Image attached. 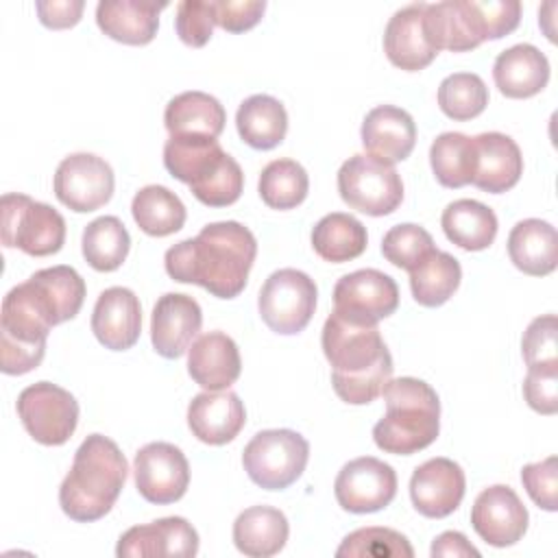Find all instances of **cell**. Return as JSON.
<instances>
[{"instance_id":"17","label":"cell","mask_w":558,"mask_h":558,"mask_svg":"<svg viewBox=\"0 0 558 558\" xmlns=\"http://www.w3.org/2000/svg\"><path fill=\"white\" fill-rule=\"evenodd\" d=\"M464 490V471L449 458H432L416 466L410 477V499L427 519H445L456 512Z\"/></svg>"},{"instance_id":"32","label":"cell","mask_w":558,"mask_h":558,"mask_svg":"<svg viewBox=\"0 0 558 558\" xmlns=\"http://www.w3.org/2000/svg\"><path fill=\"white\" fill-rule=\"evenodd\" d=\"M235 126L251 148L270 150L279 146L288 133V113L275 96L253 94L238 107Z\"/></svg>"},{"instance_id":"14","label":"cell","mask_w":558,"mask_h":558,"mask_svg":"<svg viewBox=\"0 0 558 558\" xmlns=\"http://www.w3.org/2000/svg\"><path fill=\"white\" fill-rule=\"evenodd\" d=\"M137 493L157 506L179 501L190 486V464L172 442H148L133 460Z\"/></svg>"},{"instance_id":"36","label":"cell","mask_w":558,"mask_h":558,"mask_svg":"<svg viewBox=\"0 0 558 558\" xmlns=\"http://www.w3.org/2000/svg\"><path fill=\"white\" fill-rule=\"evenodd\" d=\"M83 257L100 272H111L122 266L131 248V235L118 216H100L83 229Z\"/></svg>"},{"instance_id":"5","label":"cell","mask_w":558,"mask_h":558,"mask_svg":"<svg viewBox=\"0 0 558 558\" xmlns=\"http://www.w3.org/2000/svg\"><path fill=\"white\" fill-rule=\"evenodd\" d=\"M521 22L519 0H445L425 4L423 24L432 46L466 52L486 39L512 33Z\"/></svg>"},{"instance_id":"33","label":"cell","mask_w":558,"mask_h":558,"mask_svg":"<svg viewBox=\"0 0 558 558\" xmlns=\"http://www.w3.org/2000/svg\"><path fill=\"white\" fill-rule=\"evenodd\" d=\"M366 227L351 214L331 211L312 229V246L316 255L331 264H342L360 257L366 251Z\"/></svg>"},{"instance_id":"45","label":"cell","mask_w":558,"mask_h":558,"mask_svg":"<svg viewBox=\"0 0 558 558\" xmlns=\"http://www.w3.org/2000/svg\"><path fill=\"white\" fill-rule=\"evenodd\" d=\"M523 397L538 414L558 412V368H527L523 379Z\"/></svg>"},{"instance_id":"8","label":"cell","mask_w":558,"mask_h":558,"mask_svg":"<svg viewBox=\"0 0 558 558\" xmlns=\"http://www.w3.org/2000/svg\"><path fill=\"white\" fill-rule=\"evenodd\" d=\"M0 233L2 244L9 248H20L33 257H46L61 251L65 242V220L63 216L26 194H4L0 201Z\"/></svg>"},{"instance_id":"25","label":"cell","mask_w":558,"mask_h":558,"mask_svg":"<svg viewBox=\"0 0 558 558\" xmlns=\"http://www.w3.org/2000/svg\"><path fill=\"white\" fill-rule=\"evenodd\" d=\"M246 423V410L231 390L201 392L187 405V425L192 434L207 445L231 442Z\"/></svg>"},{"instance_id":"40","label":"cell","mask_w":558,"mask_h":558,"mask_svg":"<svg viewBox=\"0 0 558 558\" xmlns=\"http://www.w3.org/2000/svg\"><path fill=\"white\" fill-rule=\"evenodd\" d=\"M338 558H412L410 541L390 527H360L336 549Z\"/></svg>"},{"instance_id":"21","label":"cell","mask_w":558,"mask_h":558,"mask_svg":"<svg viewBox=\"0 0 558 558\" xmlns=\"http://www.w3.org/2000/svg\"><path fill=\"white\" fill-rule=\"evenodd\" d=\"M425 4L427 2H412L395 11L384 31V52L388 61L405 72H418L427 68L438 54L425 33Z\"/></svg>"},{"instance_id":"30","label":"cell","mask_w":558,"mask_h":558,"mask_svg":"<svg viewBox=\"0 0 558 558\" xmlns=\"http://www.w3.org/2000/svg\"><path fill=\"white\" fill-rule=\"evenodd\" d=\"M290 534L286 514L272 506H251L233 521V543L251 558H268L283 549Z\"/></svg>"},{"instance_id":"6","label":"cell","mask_w":558,"mask_h":558,"mask_svg":"<svg viewBox=\"0 0 558 558\" xmlns=\"http://www.w3.org/2000/svg\"><path fill=\"white\" fill-rule=\"evenodd\" d=\"M163 166L207 207L233 205L244 190L240 163L214 137H170L163 144Z\"/></svg>"},{"instance_id":"20","label":"cell","mask_w":558,"mask_h":558,"mask_svg":"<svg viewBox=\"0 0 558 558\" xmlns=\"http://www.w3.org/2000/svg\"><path fill=\"white\" fill-rule=\"evenodd\" d=\"M92 331L105 349H131L142 333V305L135 292L122 286L102 290L92 312Z\"/></svg>"},{"instance_id":"15","label":"cell","mask_w":558,"mask_h":558,"mask_svg":"<svg viewBox=\"0 0 558 558\" xmlns=\"http://www.w3.org/2000/svg\"><path fill=\"white\" fill-rule=\"evenodd\" d=\"M333 495L342 510L366 514L386 508L397 495L395 469L373 456L347 462L333 482Z\"/></svg>"},{"instance_id":"38","label":"cell","mask_w":558,"mask_h":558,"mask_svg":"<svg viewBox=\"0 0 558 558\" xmlns=\"http://www.w3.org/2000/svg\"><path fill=\"white\" fill-rule=\"evenodd\" d=\"M310 190V177L305 168L294 159L270 161L257 183L262 201L272 209H294L301 205Z\"/></svg>"},{"instance_id":"43","label":"cell","mask_w":558,"mask_h":558,"mask_svg":"<svg viewBox=\"0 0 558 558\" xmlns=\"http://www.w3.org/2000/svg\"><path fill=\"white\" fill-rule=\"evenodd\" d=\"M216 26V13L214 2L209 0H183L177 4V17L174 28L183 44L192 48H203Z\"/></svg>"},{"instance_id":"9","label":"cell","mask_w":558,"mask_h":558,"mask_svg":"<svg viewBox=\"0 0 558 558\" xmlns=\"http://www.w3.org/2000/svg\"><path fill=\"white\" fill-rule=\"evenodd\" d=\"M338 192L351 209L366 216H388L403 201V181L395 166L360 153L340 166Z\"/></svg>"},{"instance_id":"42","label":"cell","mask_w":558,"mask_h":558,"mask_svg":"<svg viewBox=\"0 0 558 558\" xmlns=\"http://www.w3.org/2000/svg\"><path fill=\"white\" fill-rule=\"evenodd\" d=\"M527 368H558V320L556 314L536 316L521 340Z\"/></svg>"},{"instance_id":"10","label":"cell","mask_w":558,"mask_h":558,"mask_svg":"<svg viewBox=\"0 0 558 558\" xmlns=\"http://www.w3.org/2000/svg\"><path fill=\"white\" fill-rule=\"evenodd\" d=\"M316 296L318 290L310 275L296 268H279L264 281L257 310L270 331L294 336L312 320Z\"/></svg>"},{"instance_id":"29","label":"cell","mask_w":558,"mask_h":558,"mask_svg":"<svg viewBox=\"0 0 558 558\" xmlns=\"http://www.w3.org/2000/svg\"><path fill=\"white\" fill-rule=\"evenodd\" d=\"M225 122L227 113L220 100L196 89L170 98L163 111V124L170 137L201 135L218 140V135L225 131Z\"/></svg>"},{"instance_id":"22","label":"cell","mask_w":558,"mask_h":558,"mask_svg":"<svg viewBox=\"0 0 558 558\" xmlns=\"http://www.w3.org/2000/svg\"><path fill=\"white\" fill-rule=\"evenodd\" d=\"M360 135L366 155L392 166L414 150L416 124L405 109L379 105L366 113Z\"/></svg>"},{"instance_id":"41","label":"cell","mask_w":558,"mask_h":558,"mask_svg":"<svg viewBox=\"0 0 558 558\" xmlns=\"http://www.w3.org/2000/svg\"><path fill=\"white\" fill-rule=\"evenodd\" d=\"M434 248L436 246H434L429 231H425L423 227L412 225V222H403V225L388 229L381 240L384 257L392 266L403 268L408 272L414 266H418Z\"/></svg>"},{"instance_id":"35","label":"cell","mask_w":558,"mask_h":558,"mask_svg":"<svg viewBox=\"0 0 558 558\" xmlns=\"http://www.w3.org/2000/svg\"><path fill=\"white\" fill-rule=\"evenodd\" d=\"M131 214L137 227L153 238L177 233L187 218L183 201L163 185H146L135 192Z\"/></svg>"},{"instance_id":"4","label":"cell","mask_w":558,"mask_h":558,"mask_svg":"<svg viewBox=\"0 0 558 558\" xmlns=\"http://www.w3.org/2000/svg\"><path fill=\"white\" fill-rule=\"evenodd\" d=\"M381 395L386 414L373 427V440L381 451L412 456L438 438L440 401L427 381L416 377L390 379Z\"/></svg>"},{"instance_id":"37","label":"cell","mask_w":558,"mask_h":558,"mask_svg":"<svg viewBox=\"0 0 558 558\" xmlns=\"http://www.w3.org/2000/svg\"><path fill=\"white\" fill-rule=\"evenodd\" d=\"M429 163L442 187H462L473 181L475 146L473 137L456 131L440 133L429 146Z\"/></svg>"},{"instance_id":"24","label":"cell","mask_w":558,"mask_h":558,"mask_svg":"<svg viewBox=\"0 0 558 558\" xmlns=\"http://www.w3.org/2000/svg\"><path fill=\"white\" fill-rule=\"evenodd\" d=\"M187 373L205 390H227L242 373V357L231 336L207 331L198 336L187 353Z\"/></svg>"},{"instance_id":"12","label":"cell","mask_w":558,"mask_h":558,"mask_svg":"<svg viewBox=\"0 0 558 558\" xmlns=\"http://www.w3.org/2000/svg\"><path fill=\"white\" fill-rule=\"evenodd\" d=\"M399 307L397 281L375 268L342 275L333 286V312L357 325H377Z\"/></svg>"},{"instance_id":"18","label":"cell","mask_w":558,"mask_h":558,"mask_svg":"<svg viewBox=\"0 0 558 558\" xmlns=\"http://www.w3.org/2000/svg\"><path fill=\"white\" fill-rule=\"evenodd\" d=\"M201 325L203 312L196 299L181 292H168L157 299L150 314L153 349L161 357L177 360L190 349Z\"/></svg>"},{"instance_id":"13","label":"cell","mask_w":558,"mask_h":558,"mask_svg":"<svg viewBox=\"0 0 558 558\" xmlns=\"http://www.w3.org/2000/svg\"><path fill=\"white\" fill-rule=\"evenodd\" d=\"M116 177L111 166L92 153L68 155L54 172V196L76 214L100 209L113 196Z\"/></svg>"},{"instance_id":"34","label":"cell","mask_w":558,"mask_h":558,"mask_svg":"<svg viewBox=\"0 0 558 558\" xmlns=\"http://www.w3.org/2000/svg\"><path fill=\"white\" fill-rule=\"evenodd\" d=\"M460 279V262L451 253L434 248L418 266L410 270V290L418 305L438 307L453 296Z\"/></svg>"},{"instance_id":"46","label":"cell","mask_w":558,"mask_h":558,"mask_svg":"<svg viewBox=\"0 0 558 558\" xmlns=\"http://www.w3.org/2000/svg\"><path fill=\"white\" fill-rule=\"evenodd\" d=\"M214 13H216V26L229 31V33H244L253 28L264 11V0H211Z\"/></svg>"},{"instance_id":"31","label":"cell","mask_w":558,"mask_h":558,"mask_svg":"<svg viewBox=\"0 0 558 558\" xmlns=\"http://www.w3.org/2000/svg\"><path fill=\"white\" fill-rule=\"evenodd\" d=\"M442 231L449 242L464 251H484L495 242L499 222L495 211L473 198H458L442 209Z\"/></svg>"},{"instance_id":"26","label":"cell","mask_w":558,"mask_h":558,"mask_svg":"<svg viewBox=\"0 0 558 558\" xmlns=\"http://www.w3.org/2000/svg\"><path fill=\"white\" fill-rule=\"evenodd\" d=\"M168 2L155 0H100L96 7L98 28L129 46L150 44L159 28V13Z\"/></svg>"},{"instance_id":"44","label":"cell","mask_w":558,"mask_h":558,"mask_svg":"<svg viewBox=\"0 0 558 558\" xmlns=\"http://www.w3.org/2000/svg\"><path fill=\"white\" fill-rule=\"evenodd\" d=\"M521 482L530 495V499L547 510L554 512L558 508V460L549 456L541 462L525 464L521 469Z\"/></svg>"},{"instance_id":"3","label":"cell","mask_w":558,"mask_h":558,"mask_svg":"<svg viewBox=\"0 0 558 558\" xmlns=\"http://www.w3.org/2000/svg\"><path fill=\"white\" fill-rule=\"evenodd\" d=\"M126 475L129 464L120 447L102 434H89L59 486V506L72 521H98L118 501Z\"/></svg>"},{"instance_id":"47","label":"cell","mask_w":558,"mask_h":558,"mask_svg":"<svg viewBox=\"0 0 558 558\" xmlns=\"http://www.w3.org/2000/svg\"><path fill=\"white\" fill-rule=\"evenodd\" d=\"M85 2L83 0H50V2H35V11L39 22L48 28H70L78 24L83 15Z\"/></svg>"},{"instance_id":"48","label":"cell","mask_w":558,"mask_h":558,"mask_svg":"<svg viewBox=\"0 0 558 558\" xmlns=\"http://www.w3.org/2000/svg\"><path fill=\"white\" fill-rule=\"evenodd\" d=\"M432 558H440V556H480V551L466 541V536L462 532H442L434 538L432 543Z\"/></svg>"},{"instance_id":"1","label":"cell","mask_w":558,"mask_h":558,"mask_svg":"<svg viewBox=\"0 0 558 558\" xmlns=\"http://www.w3.org/2000/svg\"><path fill=\"white\" fill-rule=\"evenodd\" d=\"M255 257L253 231L235 220H222L170 246L163 264L170 279L179 283H196L218 299H235L248 281Z\"/></svg>"},{"instance_id":"28","label":"cell","mask_w":558,"mask_h":558,"mask_svg":"<svg viewBox=\"0 0 558 558\" xmlns=\"http://www.w3.org/2000/svg\"><path fill=\"white\" fill-rule=\"evenodd\" d=\"M510 262L525 275L545 277L558 266V233L541 218L519 220L508 235Z\"/></svg>"},{"instance_id":"39","label":"cell","mask_w":558,"mask_h":558,"mask_svg":"<svg viewBox=\"0 0 558 558\" xmlns=\"http://www.w3.org/2000/svg\"><path fill=\"white\" fill-rule=\"evenodd\" d=\"M488 105V87L473 72H453L438 85L440 111L458 122L477 118Z\"/></svg>"},{"instance_id":"11","label":"cell","mask_w":558,"mask_h":558,"mask_svg":"<svg viewBox=\"0 0 558 558\" xmlns=\"http://www.w3.org/2000/svg\"><path fill=\"white\" fill-rule=\"evenodd\" d=\"M17 416L33 440L46 447L63 445L78 423V401L52 381H37L17 397Z\"/></svg>"},{"instance_id":"16","label":"cell","mask_w":558,"mask_h":558,"mask_svg":"<svg viewBox=\"0 0 558 558\" xmlns=\"http://www.w3.org/2000/svg\"><path fill=\"white\" fill-rule=\"evenodd\" d=\"M527 510L519 495L504 484L484 488L471 508V525L493 547L519 543L527 530Z\"/></svg>"},{"instance_id":"2","label":"cell","mask_w":558,"mask_h":558,"mask_svg":"<svg viewBox=\"0 0 558 558\" xmlns=\"http://www.w3.org/2000/svg\"><path fill=\"white\" fill-rule=\"evenodd\" d=\"M320 344L331 366L333 390L344 403L366 405L392 379V355L377 325H357L331 312Z\"/></svg>"},{"instance_id":"19","label":"cell","mask_w":558,"mask_h":558,"mask_svg":"<svg viewBox=\"0 0 558 558\" xmlns=\"http://www.w3.org/2000/svg\"><path fill=\"white\" fill-rule=\"evenodd\" d=\"M198 551V534L183 517H163L146 525L129 527L116 547L118 558H190Z\"/></svg>"},{"instance_id":"27","label":"cell","mask_w":558,"mask_h":558,"mask_svg":"<svg viewBox=\"0 0 558 558\" xmlns=\"http://www.w3.org/2000/svg\"><path fill=\"white\" fill-rule=\"evenodd\" d=\"M493 81L506 98L536 96L549 81V61L532 44H517L497 54Z\"/></svg>"},{"instance_id":"7","label":"cell","mask_w":558,"mask_h":558,"mask_svg":"<svg viewBox=\"0 0 558 558\" xmlns=\"http://www.w3.org/2000/svg\"><path fill=\"white\" fill-rule=\"evenodd\" d=\"M310 460V442L294 429L257 432L242 451V464L253 484L283 490L294 484Z\"/></svg>"},{"instance_id":"23","label":"cell","mask_w":558,"mask_h":558,"mask_svg":"<svg viewBox=\"0 0 558 558\" xmlns=\"http://www.w3.org/2000/svg\"><path fill=\"white\" fill-rule=\"evenodd\" d=\"M475 146V170L473 185L488 192L501 194L514 187L523 174V157L519 144L499 131L480 133L473 137Z\"/></svg>"}]
</instances>
